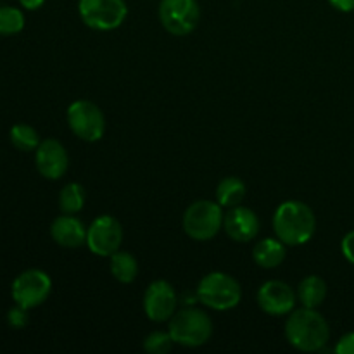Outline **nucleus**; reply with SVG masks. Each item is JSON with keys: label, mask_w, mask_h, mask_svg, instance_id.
I'll list each match as a JSON object with an SVG mask.
<instances>
[{"label": "nucleus", "mask_w": 354, "mask_h": 354, "mask_svg": "<svg viewBox=\"0 0 354 354\" xmlns=\"http://www.w3.org/2000/svg\"><path fill=\"white\" fill-rule=\"evenodd\" d=\"M248 187L237 176H227L216 187V203L221 207H235L245 199Z\"/></svg>", "instance_id": "nucleus-18"}, {"label": "nucleus", "mask_w": 354, "mask_h": 354, "mask_svg": "<svg viewBox=\"0 0 354 354\" xmlns=\"http://www.w3.org/2000/svg\"><path fill=\"white\" fill-rule=\"evenodd\" d=\"M44 2H45V0H19L21 7H23V9H26V10L40 9V7L44 6Z\"/></svg>", "instance_id": "nucleus-28"}, {"label": "nucleus", "mask_w": 354, "mask_h": 354, "mask_svg": "<svg viewBox=\"0 0 354 354\" xmlns=\"http://www.w3.org/2000/svg\"><path fill=\"white\" fill-rule=\"evenodd\" d=\"M197 299L214 311H228L242 299V287L232 275L211 272L197 286Z\"/></svg>", "instance_id": "nucleus-4"}, {"label": "nucleus", "mask_w": 354, "mask_h": 354, "mask_svg": "<svg viewBox=\"0 0 354 354\" xmlns=\"http://www.w3.org/2000/svg\"><path fill=\"white\" fill-rule=\"evenodd\" d=\"M50 235L61 248L78 249L86 244V227L75 214L57 216L50 225Z\"/></svg>", "instance_id": "nucleus-15"}, {"label": "nucleus", "mask_w": 354, "mask_h": 354, "mask_svg": "<svg viewBox=\"0 0 354 354\" xmlns=\"http://www.w3.org/2000/svg\"><path fill=\"white\" fill-rule=\"evenodd\" d=\"M85 206V189L80 183L71 182L59 192V207L64 214H76Z\"/></svg>", "instance_id": "nucleus-20"}, {"label": "nucleus", "mask_w": 354, "mask_h": 354, "mask_svg": "<svg viewBox=\"0 0 354 354\" xmlns=\"http://www.w3.org/2000/svg\"><path fill=\"white\" fill-rule=\"evenodd\" d=\"M168 332L175 344L183 348H199L213 335V322L209 315L197 308H185L169 318Z\"/></svg>", "instance_id": "nucleus-3"}, {"label": "nucleus", "mask_w": 354, "mask_h": 354, "mask_svg": "<svg viewBox=\"0 0 354 354\" xmlns=\"http://www.w3.org/2000/svg\"><path fill=\"white\" fill-rule=\"evenodd\" d=\"M35 165L38 173L47 180H59L69 168V156L64 145L55 138L41 140L35 151Z\"/></svg>", "instance_id": "nucleus-13"}, {"label": "nucleus", "mask_w": 354, "mask_h": 354, "mask_svg": "<svg viewBox=\"0 0 354 354\" xmlns=\"http://www.w3.org/2000/svg\"><path fill=\"white\" fill-rule=\"evenodd\" d=\"M297 294L282 280H268L258 290V304L270 317H286L292 313Z\"/></svg>", "instance_id": "nucleus-12"}, {"label": "nucleus", "mask_w": 354, "mask_h": 354, "mask_svg": "<svg viewBox=\"0 0 354 354\" xmlns=\"http://www.w3.org/2000/svg\"><path fill=\"white\" fill-rule=\"evenodd\" d=\"M275 235L289 248L303 245L313 239L317 216L308 204L301 201H286L273 214Z\"/></svg>", "instance_id": "nucleus-2"}, {"label": "nucleus", "mask_w": 354, "mask_h": 354, "mask_svg": "<svg viewBox=\"0 0 354 354\" xmlns=\"http://www.w3.org/2000/svg\"><path fill=\"white\" fill-rule=\"evenodd\" d=\"M78 12L83 23L97 31L120 28L128 16L124 0H80Z\"/></svg>", "instance_id": "nucleus-6"}, {"label": "nucleus", "mask_w": 354, "mask_h": 354, "mask_svg": "<svg viewBox=\"0 0 354 354\" xmlns=\"http://www.w3.org/2000/svg\"><path fill=\"white\" fill-rule=\"evenodd\" d=\"M173 344H175V341H173L171 334L162 330L151 332V334L144 339V349L145 353L149 354H166L171 351Z\"/></svg>", "instance_id": "nucleus-23"}, {"label": "nucleus", "mask_w": 354, "mask_h": 354, "mask_svg": "<svg viewBox=\"0 0 354 354\" xmlns=\"http://www.w3.org/2000/svg\"><path fill=\"white\" fill-rule=\"evenodd\" d=\"M334 351L337 354H354V332L342 335L335 344Z\"/></svg>", "instance_id": "nucleus-25"}, {"label": "nucleus", "mask_w": 354, "mask_h": 354, "mask_svg": "<svg viewBox=\"0 0 354 354\" xmlns=\"http://www.w3.org/2000/svg\"><path fill=\"white\" fill-rule=\"evenodd\" d=\"M286 339L297 351L317 353L330 341V327L317 310L303 306L287 318Z\"/></svg>", "instance_id": "nucleus-1"}, {"label": "nucleus", "mask_w": 354, "mask_h": 354, "mask_svg": "<svg viewBox=\"0 0 354 354\" xmlns=\"http://www.w3.org/2000/svg\"><path fill=\"white\" fill-rule=\"evenodd\" d=\"M328 3L339 12H353L354 10V0H328Z\"/></svg>", "instance_id": "nucleus-27"}, {"label": "nucleus", "mask_w": 354, "mask_h": 354, "mask_svg": "<svg viewBox=\"0 0 354 354\" xmlns=\"http://www.w3.org/2000/svg\"><path fill=\"white\" fill-rule=\"evenodd\" d=\"M287 256V245L279 237L261 239L252 249V259L258 266L265 270L277 268L283 263Z\"/></svg>", "instance_id": "nucleus-16"}, {"label": "nucleus", "mask_w": 354, "mask_h": 354, "mask_svg": "<svg viewBox=\"0 0 354 354\" xmlns=\"http://www.w3.org/2000/svg\"><path fill=\"white\" fill-rule=\"evenodd\" d=\"M223 228L228 237L234 239L235 242L245 244V242H251L258 237L261 223H259L258 214L251 207L239 204V206L230 207L228 213L225 214Z\"/></svg>", "instance_id": "nucleus-14"}, {"label": "nucleus", "mask_w": 354, "mask_h": 354, "mask_svg": "<svg viewBox=\"0 0 354 354\" xmlns=\"http://www.w3.org/2000/svg\"><path fill=\"white\" fill-rule=\"evenodd\" d=\"M24 28V14L17 7H0V35L9 37L23 31Z\"/></svg>", "instance_id": "nucleus-22"}, {"label": "nucleus", "mask_w": 354, "mask_h": 354, "mask_svg": "<svg viewBox=\"0 0 354 354\" xmlns=\"http://www.w3.org/2000/svg\"><path fill=\"white\" fill-rule=\"evenodd\" d=\"M52 290V280L44 270L31 268L17 275L12 282V299L19 306L31 310L47 301Z\"/></svg>", "instance_id": "nucleus-9"}, {"label": "nucleus", "mask_w": 354, "mask_h": 354, "mask_svg": "<svg viewBox=\"0 0 354 354\" xmlns=\"http://www.w3.org/2000/svg\"><path fill=\"white\" fill-rule=\"evenodd\" d=\"M68 124L73 133L85 142H97L106 133V116L95 102L75 100L68 107Z\"/></svg>", "instance_id": "nucleus-7"}, {"label": "nucleus", "mask_w": 354, "mask_h": 354, "mask_svg": "<svg viewBox=\"0 0 354 354\" xmlns=\"http://www.w3.org/2000/svg\"><path fill=\"white\" fill-rule=\"evenodd\" d=\"M123 244V225L109 214H102L86 228V245L100 258H111Z\"/></svg>", "instance_id": "nucleus-10"}, {"label": "nucleus", "mask_w": 354, "mask_h": 354, "mask_svg": "<svg viewBox=\"0 0 354 354\" xmlns=\"http://www.w3.org/2000/svg\"><path fill=\"white\" fill-rule=\"evenodd\" d=\"M223 207L216 201H196L183 213V230L194 241H211L223 227Z\"/></svg>", "instance_id": "nucleus-5"}, {"label": "nucleus", "mask_w": 354, "mask_h": 354, "mask_svg": "<svg viewBox=\"0 0 354 354\" xmlns=\"http://www.w3.org/2000/svg\"><path fill=\"white\" fill-rule=\"evenodd\" d=\"M28 320H30L28 310L26 308L19 306V304H16V306H14L12 310H9V313H7V324L12 328H24L28 325Z\"/></svg>", "instance_id": "nucleus-24"}, {"label": "nucleus", "mask_w": 354, "mask_h": 354, "mask_svg": "<svg viewBox=\"0 0 354 354\" xmlns=\"http://www.w3.org/2000/svg\"><path fill=\"white\" fill-rule=\"evenodd\" d=\"M341 251L342 256H344L351 265H354V230L344 235V239H342L341 242Z\"/></svg>", "instance_id": "nucleus-26"}, {"label": "nucleus", "mask_w": 354, "mask_h": 354, "mask_svg": "<svg viewBox=\"0 0 354 354\" xmlns=\"http://www.w3.org/2000/svg\"><path fill=\"white\" fill-rule=\"evenodd\" d=\"M178 308V296L175 287L166 280H154L145 289L144 294V311L145 317L151 322L161 324L168 322Z\"/></svg>", "instance_id": "nucleus-11"}, {"label": "nucleus", "mask_w": 354, "mask_h": 354, "mask_svg": "<svg viewBox=\"0 0 354 354\" xmlns=\"http://www.w3.org/2000/svg\"><path fill=\"white\" fill-rule=\"evenodd\" d=\"M111 275L121 283H131L138 275V263L131 252L128 251H116L111 256Z\"/></svg>", "instance_id": "nucleus-19"}, {"label": "nucleus", "mask_w": 354, "mask_h": 354, "mask_svg": "<svg viewBox=\"0 0 354 354\" xmlns=\"http://www.w3.org/2000/svg\"><path fill=\"white\" fill-rule=\"evenodd\" d=\"M297 301L303 304L304 308H311L317 310L320 304H324L325 297H327V283L322 277L318 275H308L306 279L301 280L297 286Z\"/></svg>", "instance_id": "nucleus-17"}, {"label": "nucleus", "mask_w": 354, "mask_h": 354, "mask_svg": "<svg viewBox=\"0 0 354 354\" xmlns=\"http://www.w3.org/2000/svg\"><path fill=\"white\" fill-rule=\"evenodd\" d=\"M201 19V7L197 0H161L159 21L168 33L185 37L192 33Z\"/></svg>", "instance_id": "nucleus-8"}, {"label": "nucleus", "mask_w": 354, "mask_h": 354, "mask_svg": "<svg viewBox=\"0 0 354 354\" xmlns=\"http://www.w3.org/2000/svg\"><path fill=\"white\" fill-rule=\"evenodd\" d=\"M10 144L17 149V151L23 152H33L37 151V147L40 145V137H38V131L35 130L30 124H14L10 128Z\"/></svg>", "instance_id": "nucleus-21"}]
</instances>
